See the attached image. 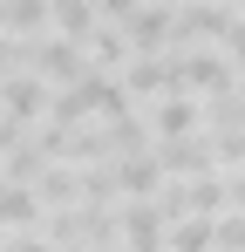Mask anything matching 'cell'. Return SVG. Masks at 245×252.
Returning a JSON list of instances; mask_svg holds the SVG:
<instances>
[{
    "instance_id": "6da1fadb",
    "label": "cell",
    "mask_w": 245,
    "mask_h": 252,
    "mask_svg": "<svg viewBox=\"0 0 245 252\" xmlns=\"http://www.w3.org/2000/svg\"><path fill=\"white\" fill-rule=\"evenodd\" d=\"M28 62H34L48 82H68V89H75L82 75L95 68V62L82 55V41H34V48H28Z\"/></svg>"
},
{
    "instance_id": "7a4b0ae2",
    "label": "cell",
    "mask_w": 245,
    "mask_h": 252,
    "mask_svg": "<svg viewBox=\"0 0 245 252\" xmlns=\"http://www.w3.org/2000/svg\"><path fill=\"white\" fill-rule=\"evenodd\" d=\"M232 14L218 7V0H198V7H177V48L184 41H232Z\"/></svg>"
},
{
    "instance_id": "3957f363",
    "label": "cell",
    "mask_w": 245,
    "mask_h": 252,
    "mask_svg": "<svg viewBox=\"0 0 245 252\" xmlns=\"http://www.w3.org/2000/svg\"><path fill=\"white\" fill-rule=\"evenodd\" d=\"M177 55H184V89H211V95L239 89V82H232V62H225V55H211V48H177Z\"/></svg>"
},
{
    "instance_id": "277c9868",
    "label": "cell",
    "mask_w": 245,
    "mask_h": 252,
    "mask_svg": "<svg viewBox=\"0 0 245 252\" xmlns=\"http://www.w3.org/2000/svg\"><path fill=\"white\" fill-rule=\"evenodd\" d=\"M150 123H157V136H163V143H184V136L198 129V102H191V89H177V95H157Z\"/></svg>"
},
{
    "instance_id": "5b68a950",
    "label": "cell",
    "mask_w": 245,
    "mask_h": 252,
    "mask_svg": "<svg viewBox=\"0 0 245 252\" xmlns=\"http://www.w3.org/2000/svg\"><path fill=\"white\" fill-rule=\"evenodd\" d=\"M116 184H122V191H136V198H150V191L163 184V164L150 157V150H136V157H122V164H116Z\"/></svg>"
},
{
    "instance_id": "8992f818",
    "label": "cell",
    "mask_w": 245,
    "mask_h": 252,
    "mask_svg": "<svg viewBox=\"0 0 245 252\" xmlns=\"http://www.w3.org/2000/svg\"><path fill=\"white\" fill-rule=\"evenodd\" d=\"M34 218H41L34 184H0V225H34Z\"/></svg>"
},
{
    "instance_id": "52a82bcc",
    "label": "cell",
    "mask_w": 245,
    "mask_h": 252,
    "mask_svg": "<svg viewBox=\"0 0 245 252\" xmlns=\"http://www.w3.org/2000/svg\"><path fill=\"white\" fill-rule=\"evenodd\" d=\"M211 246H218V218H191L184 211L170 225V252H211Z\"/></svg>"
},
{
    "instance_id": "ba28073f",
    "label": "cell",
    "mask_w": 245,
    "mask_h": 252,
    "mask_svg": "<svg viewBox=\"0 0 245 252\" xmlns=\"http://www.w3.org/2000/svg\"><path fill=\"white\" fill-rule=\"evenodd\" d=\"M55 28H61V41H82L95 28V0H55Z\"/></svg>"
},
{
    "instance_id": "9c48e42d",
    "label": "cell",
    "mask_w": 245,
    "mask_h": 252,
    "mask_svg": "<svg viewBox=\"0 0 245 252\" xmlns=\"http://www.w3.org/2000/svg\"><path fill=\"white\" fill-rule=\"evenodd\" d=\"M41 102H55L41 82H7V116H14V123H34V116H41Z\"/></svg>"
},
{
    "instance_id": "30bf717a",
    "label": "cell",
    "mask_w": 245,
    "mask_h": 252,
    "mask_svg": "<svg viewBox=\"0 0 245 252\" xmlns=\"http://www.w3.org/2000/svg\"><path fill=\"white\" fill-rule=\"evenodd\" d=\"M0 21L7 28H41V21H55V0H0Z\"/></svg>"
},
{
    "instance_id": "8fae6325",
    "label": "cell",
    "mask_w": 245,
    "mask_h": 252,
    "mask_svg": "<svg viewBox=\"0 0 245 252\" xmlns=\"http://www.w3.org/2000/svg\"><path fill=\"white\" fill-rule=\"evenodd\" d=\"M95 14H102V21H109V28H129V21H136V14H143V0H95Z\"/></svg>"
},
{
    "instance_id": "7c38bea8",
    "label": "cell",
    "mask_w": 245,
    "mask_h": 252,
    "mask_svg": "<svg viewBox=\"0 0 245 252\" xmlns=\"http://www.w3.org/2000/svg\"><path fill=\"white\" fill-rule=\"evenodd\" d=\"M7 252H48V239H14Z\"/></svg>"
},
{
    "instance_id": "4fadbf2b",
    "label": "cell",
    "mask_w": 245,
    "mask_h": 252,
    "mask_svg": "<svg viewBox=\"0 0 245 252\" xmlns=\"http://www.w3.org/2000/svg\"><path fill=\"white\" fill-rule=\"evenodd\" d=\"M232 198H239V205H245V170H239V177H232Z\"/></svg>"
}]
</instances>
